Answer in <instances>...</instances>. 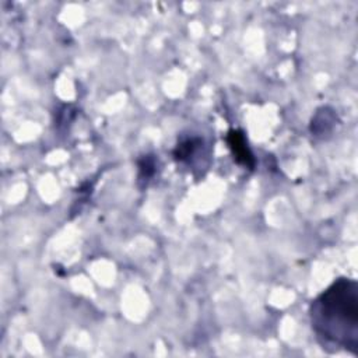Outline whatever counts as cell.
<instances>
[{"label": "cell", "instance_id": "6da1fadb", "mask_svg": "<svg viewBox=\"0 0 358 358\" xmlns=\"http://www.w3.org/2000/svg\"><path fill=\"white\" fill-rule=\"evenodd\" d=\"M312 329L324 346L358 354V283L339 278L319 294L309 309Z\"/></svg>", "mask_w": 358, "mask_h": 358}, {"label": "cell", "instance_id": "3957f363", "mask_svg": "<svg viewBox=\"0 0 358 358\" xmlns=\"http://www.w3.org/2000/svg\"><path fill=\"white\" fill-rule=\"evenodd\" d=\"M202 143L203 141L199 137H188V139H185L182 141H179L176 149L174 150L175 158L178 161H188V160H191L196 154L198 149L202 146Z\"/></svg>", "mask_w": 358, "mask_h": 358}, {"label": "cell", "instance_id": "277c9868", "mask_svg": "<svg viewBox=\"0 0 358 358\" xmlns=\"http://www.w3.org/2000/svg\"><path fill=\"white\" fill-rule=\"evenodd\" d=\"M139 171H140V178L141 179H149L154 175L156 172V161L152 156H145L139 161Z\"/></svg>", "mask_w": 358, "mask_h": 358}, {"label": "cell", "instance_id": "7a4b0ae2", "mask_svg": "<svg viewBox=\"0 0 358 358\" xmlns=\"http://www.w3.org/2000/svg\"><path fill=\"white\" fill-rule=\"evenodd\" d=\"M227 143H228V147H230L237 164H239L248 169L255 168L256 160L254 157V153L250 152V149L248 146L245 133L242 130L231 129L227 134Z\"/></svg>", "mask_w": 358, "mask_h": 358}]
</instances>
